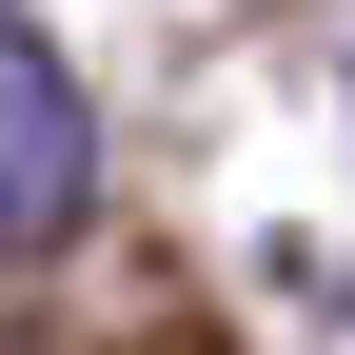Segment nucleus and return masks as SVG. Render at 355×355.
Returning a JSON list of instances; mask_svg holds the SVG:
<instances>
[{
  "instance_id": "obj_1",
  "label": "nucleus",
  "mask_w": 355,
  "mask_h": 355,
  "mask_svg": "<svg viewBox=\"0 0 355 355\" xmlns=\"http://www.w3.org/2000/svg\"><path fill=\"white\" fill-rule=\"evenodd\" d=\"M79 217H99V99H79V60L0 0V257H60Z\"/></svg>"
}]
</instances>
